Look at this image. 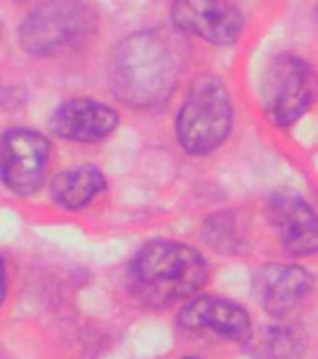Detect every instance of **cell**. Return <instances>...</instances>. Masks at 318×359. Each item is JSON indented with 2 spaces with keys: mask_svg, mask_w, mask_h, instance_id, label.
<instances>
[{
  "mask_svg": "<svg viewBox=\"0 0 318 359\" xmlns=\"http://www.w3.org/2000/svg\"><path fill=\"white\" fill-rule=\"evenodd\" d=\"M6 294V280H4V264H2V258H0V303L4 299Z\"/></svg>",
  "mask_w": 318,
  "mask_h": 359,
  "instance_id": "9a60e30c",
  "label": "cell"
},
{
  "mask_svg": "<svg viewBox=\"0 0 318 359\" xmlns=\"http://www.w3.org/2000/svg\"><path fill=\"white\" fill-rule=\"evenodd\" d=\"M171 19L176 30L227 47L240 38L244 19L227 0H174Z\"/></svg>",
  "mask_w": 318,
  "mask_h": 359,
  "instance_id": "52a82bcc",
  "label": "cell"
},
{
  "mask_svg": "<svg viewBox=\"0 0 318 359\" xmlns=\"http://www.w3.org/2000/svg\"><path fill=\"white\" fill-rule=\"evenodd\" d=\"M208 279V264L195 247L174 240H152L129 264V290L152 309L171 307L191 297Z\"/></svg>",
  "mask_w": 318,
  "mask_h": 359,
  "instance_id": "7a4b0ae2",
  "label": "cell"
},
{
  "mask_svg": "<svg viewBox=\"0 0 318 359\" xmlns=\"http://www.w3.org/2000/svg\"><path fill=\"white\" fill-rule=\"evenodd\" d=\"M313 286V275L296 264H264L253 273V294L274 318H285L300 307Z\"/></svg>",
  "mask_w": 318,
  "mask_h": 359,
  "instance_id": "30bf717a",
  "label": "cell"
},
{
  "mask_svg": "<svg viewBox=\"0 0 318 359\" xmlns=\"http://www.w3.org/2000/svg\"><path fill=\"white\" fill-rule=\"evenodd\" d=\"M51 146L44 135L30 129H11L0 140V178L15 195L38 189L47 172Z\"/></svg>",
  "mask_w": 318,
  "mask_h": 359,
  "instance_id": "8992f818",
  "label": "cell"
},
{
  "mask_svg": "<svg viewBox=\"0 0 318 359\" xmlns=\"http://www.w3.org/2000/svg\"><path fill=\"white\" fill-rule=\"evenodd\" d=\"M120 116L112 107L94 100L64 101L49 120L56 137L73 142H98L118 128Z\"/></svg>",
  "mask_w": 318,
  "mask_h": 359,
  "instance_id": "8fae6325",
  "label": "cell"
},
{
  "mask_svg": "<svg viewBox=\"0 0 318 359\" xmlns=\"http://www.w3.org/2000/svg\"><path fill=\"white\" fill-rule=\"evenodd\" d=\"M107 187V180L94 165L73 168L60 172L53 180L51 193L58 206L66 210H81L94 201L95 195Z\"/></svg>",
  "mask_w": 318,
  "mask_h": 359,
  "instance_id": "7c38bea8",
  "label": "cell"
},
{
  "mask_svg": "<svg viewBox=\"0 0 318 359\" xmlns=\"http://www.w3.org/2000/svg\"><path fill=\"white\" fill-rule=\"evenodd\" d=\"M270 221L291 257H311L318 252V215L296 193L275 191L268 202Z\"/></svg>",
  "mask_w": 318,
  "mask_h": 359,
  "instance_id": "9c48e42d",
  "label": "cell"
},
{
  "mask_svg": "<svg viewBox=\"0 0 318 359\" xmlns=\"http://www.w3.org/2000/svg\"><path fill=\"white\" fill-rule=\"evenodd\" d=\"M180 359H199V358H180Z\"/></svg>",
  "mask_w": 318,
  "mask_h": 359,
  "instance_id": "2e32d148",
  "label": "cell"
},
{
  "mask_svg": "<svg viewBox=\"0 0 318 359\" xmlns=\"http://www.w3.org/2000/svg\"><path fill=\"white\" fill-rule=\"evenodd\" d=\"M236 219L230 213H218L204 224V238L219 251H236L240 247V234L236 232Z\"/></svg>",
  "mask_w": 318,
  "mask_h": 359,
  "instance_id": "5bb4252c",
  "label": "cell"
},
{
  "mask_svg": "<svg viewBox=\"0 0 318 359\" xmlns=\"http://www.w3.org/2000/svg\"><path fill=\"white\" fill-rule=\"evenodd\" d=\"M178 50L159 30H140L118 45L111 58L109 81L118 100L139 109L163 105L178 84Z\"/></svg>",
  "mask_w": 318,
  "mask_h": 359,
  "instance_id": "6da1fadb",
  "label": "cell"
},
{
  "mask_svg": "<svg viewBox=\"0 0 318 359\" xmlns=\"http://www.w3.org/2000/svg\"><path fill=\"white\" fill-rule=\"evenodd\" d=\"M253 359H300L305 352V337L292 325L274 324L253 330L244 344Z\"/></svg>",
  "mask_w": 318,
  "mask_h": 359,
  "instance_id": "4fadbf2b",
  "label": "cell"
},
{
  "mask_svg": "<svg viewBox=\"0 0 318 359\" xmlns=\"http://www.w3.org/2000/svg\"><path fill=\"white\" fill-rule=\"evenodd\" d=\"M178 324L190 333H213L238 344H246L253 333L246 307L229 297L199 296L178 314Z\"/></svg>",
  "mask_w": 318,
  "mask_h": 359,
  "instance_id": "ba28073f",
  "label": "cell"
},
{
  "mask_svg": "<svg viewBox=\"0 0 318 359\" xmlns=\"http://www.w3.org/2000/svg\"><path fill=\"white\" fill-rule=\"evenodd\" d=\"M318 100V73L296 55L270 62L260 84L263 111L275 128H291Z\"/></svg>",
  "mask_w": 318,
  "mask_h": 359,
  "instance_id": "277c9868",
  "label": "cell"
},
{
  "mask_svg": "<svg viewBox=\"0 0 318 359\" xmlns=\"http://www.w3.org/2000/svg\"><path fill=\"white\" fill-rule=\"evenodd\" d=\"M94 32V13L81 0H47L22 21V49L36 56H53L83 43Z\"/></svg>",
  "mask_w": 318,
  "mask_h": 359,
  "instance_id": "5b68a950",
  "label": "cell"
},
{
  "mask_svg": "<svg viewBox=\"0 0 318 359\" xmlns=\"http://www.w3.org/2000/svg\"><path fill=\"white\" fill-rule=\"evenodd\" d=\"M234 122L232 101L216 75H201L190 86L176 116V137L191 156H208L229 139Z\"/></svg>",
  "mask_w": 318,
  "mask_h": 359,
  "instance_id": "3957f363",
  "label": "cell"
}]
</instances>
